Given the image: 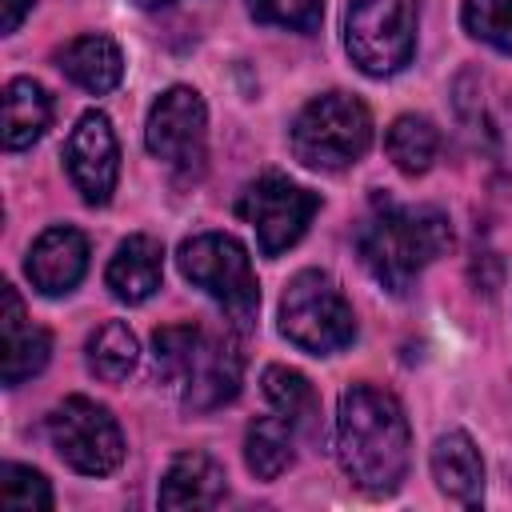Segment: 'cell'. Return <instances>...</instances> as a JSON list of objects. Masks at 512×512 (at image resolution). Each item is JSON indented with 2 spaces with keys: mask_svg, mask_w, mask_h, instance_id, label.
Segmentation results:
<instances>
[{
  "mask_svg": "<svg viewBox=\"0 0 512 512\" xmlns=\"http://www.w3.org/2000/svg\"><path fill=\"white\" fill-rule=\"evenodd\" d=\"M144 140L148 152L156 160H164L180 180H192L204 172V156H208V112L196 88H168L144 124Z\"/></svg>",
  "mask_w": 512,
  "mask_h": 512,
  "instance_id": "obj_9",
  "label": "cell"
},
{
  "mask_svg": "<svg viewBox=\"0 0 512 512\" xmlns=\"http://www.w3.org/2000/svg\"><path fill=\"white\" fill-rule=\"evenodd\" d=\"M228 496V476L208 452H180L160 480V508H216Z\"/></svg>",
  "mask_w": 512,
  "mask_h": 512,
  "instance_id": "obj_15",
  "label": "cell"
},
{
  "mask_svg": "<svg viewBox=\"0 0 512 512\" xmlns=\"http://www.w3.org/2000/svg\"><path fill=\"white\" fill-rule=\"evenodd\" d=\"M384 148H388V160L404 172V176H420L432 168L436 152H440V132L432 120L424 116H396L388 136H384Z\"/></svg>",
  "mask_w": 512,
  "mask_h": 512,
  "instance_id": "obj_21",
  "label": "cell"
},
{
  "mask_svg": "<svg viewBox=\"0 0 512 512\" xmlns=\"http://www.w3.org/2000/svg\"><path fill=\"white\" fill-rule=\"evenodd\" d=\"M152 364H156V376L192 412H212V408H224L228 400H236L240 376H244L240 352L224 336H216L200 324L160 328L152 336Z\"/></svg>",
  "mask_w": 512,
  "mask_h": 512,
  "instance_id": "obj_3",
  "label": "cell"
},
{
  "mask_svg": "<svg viewBox=\"0 0 512 512\" xmlns=\"http://www.w3.org/2000/svg\"><path fill=\"white\" fill-rule=\"evenodd\" d=\"M176 264H180L184 280L204 288L224 308V316L236 328H248L256 320L260 284H256L252 260H248V252H244V244L236 236H228V232H200V236L180 244Z\"/></svg>",
  "mask_w": 512,
  "mask_h": 512,
  "instance_id": "obj_6",
  "label": "cell"
},
{
  "mask_svg": "<svg viewBox=\"0 0 512 512\" xmlns=\"http://www.w3.org/2000/svg\"><path fill=\"white\" fill-rule=\"evenodd\" d=\"M280 332L300 352L332 356L344 344H352L356 316H352V304L344 300L340 284L328 272L304 268L288 280V288L280 296Z\"/></svg>",
  "mask_w": 512,
  "mask_h": 512,
  "instance_id": "obj_5",
  "label": "cell"
},
{
  "mask_svg": "<svg viewBox=\"0 0 512 512\" xmlns=\"http://www.w3.org/2000/svg\"><path fill=\"white\" fill-rule=\"evenodd\" d=\"M420 0H348L344 48L364 76H392L416 52Z\"/></svg>",
  "mask_w": 512,
  "mask_h": 512,
  "instance_id": "obj_7",
  "label": "cell"
},
{
  "mask_svg": "<svg viewBox=\"0 0 512 512\" xmlns=\"http://www.w3.org/2000/svg\"><path fill=\"white\" fill-rule=\"evenodd\" d=\"M84 356H88V372H92V376L116 384V380H124V376L136 368L140 344H136V336H132V328H128L124 320H108V324H100V328L88 336Z\"/></svg>",
  "mask_w": 512,
  "mask_h": 512,
  "instance_id": "obj_22",
  "label": "cell"
},
{
  "mask_svg": "<svg viewBox=\"0 0 512 512\" xmlns=\"http://www.w3.org/2000/svg\"><path fill=\"white\" fill-rule=\"evenodd\" d=\"M296 460V428L284 416H256L244 432V464L256 480H276Z\"/></svg>",
  "mask_w": 512,
  "mask_h": 512,
  "instance_id": "obj_20",
  "label": "cell"
},
{
  "mask_svg": "<svg viewBox=\"0 0 512 512\" xmlns=\"http://www.w3.org/2000/svg\"><path fill=\"white\" fill-rule=\"evenodd\" d=\"M48 120H52V96L28 76L8 80V88H4V148L20 152V148L36 144L44 136Z\"/></svg>",
  "mask_w": 512,
  "mask_h": 512,
  "instance_id": "obj_18",
  "label": "cell"
},
{
  "mask_svg": "<svg viewBox=\"0 0 512 512\" xmlns=\"http://www.w3.org/2000/svg\"><path fill=\"white\" fill-rule=\"evenodd\" d=\"M136 8H160V4H172V0H132Z\"/></svg>",
  "mask_w": 512,
  "mask_h": 512,
  "instance_id": "obj_27",
  "label": "cell"
},
{
  "mask_svg": "<svg viewBox=\"0 0 512 512\" xmlns=\"http://www.w3.org/2000/svg\"><path fill=\"white\" fill-rule=\"evenodd\" d=\"M32 4H36V0H0V32H4V36L16 32L20 20L32 12Z\"/></svg>",
  "mask_w": 512,
  "mask_h": 512,
  "instance_id": "obj_26",
  "label": "cell"
},
{
  "mask_svg": "<svg viewBox=\"0 0 512 512\" xmlns=\"http://www.w3.org/2000/svg\"><path fill=\"white\" fill-rule=\"evenodd\" d=\"M356 248L376 284L404 296L416 276L452 248V224L432 204H388L376 200L372 216L356 232Z\"/></svg>",
  "mask_w": 512,
  "mask_h": 512,
  "instance_id": "obj_2",
  "label": "cell"
},
{
  "mask_svg": "<svg viewBox=\"0 0 512 512\" xmlns=\"http://www.w3.org/2000/svg\"><path fill=\"white\" fill-rule=\"evenodd\" d=\"M460 20L468 36L512 56V0H464Z\"/></svg>",
  "mask_w": 512,
  "mask_h": 512,
  "instance_id": "obj_24",
  "label": "cell"
},
{
  "mask_svg": "<svg viewBox=\"0 0 512 512\" xmlns=\"http://www.w3.org/2000/svg\"><path fill=\"white\" fill-rule=\"evenodd\" d=\"M56 68L84 92L104 96L120 84L124 76V52L116 48V40L100 36V32H84L68 44L56 48Z\"/></svg>",
  "mask_w": 512,
  "mask_h": 512,
  "instance_id": "obj_16",
  "label": "cell"
},
{
  "mask_svg": "<svg viewBox=\"0 0 512 512\" xmlns=\"http://www.w3.org/2000/svg\"><path fill=\"white\" fill-rule=\"evenodd\" d=\"M48 440L56 456L84 476H108L124 460V436L116 416L88 396H68L52 408Z\"/></svg>",
  "mask_w": 512,
  "mask_h": 512,
  "instance_id": "obj_8",
  "label": "cell"
},
{
  "mask_svg": "<svg viewBox=\"0 0 512 512\" xmlns=\"http://www.w3.org/2000/svg\"><path fill=\"white\" fill-rule=\"evenodd\" d=\"M52 352V336L28 320L24 300L12 284H0V380L8 388L32 380Z\"/></svg>",
  "mask_w": 512,
  "mask_h": 512,
  "instance_id": "obj_12",
  "label": "cell"
},
{
  "mask_svg": "<svg viewBox=\"0 0 512 512\" xmlns=\"http://www.w3.org/2000/svg\"><path fill=\"white\" fill-rule=\"evenodd\" d=\"M288 140H292V156L304 168L340 172L368 152L372 112L352 92H324L296 112Z\"/></svg>",
  "mask_w": 512,
  "mask_h": 512,
  "instance_id": "obj_4",
  "label": "cell"
},
{
  "mask_svg": "<svg viewBox=\"0 0 512 512\" xmlns=\"http://www.w3.org/2000/svg\"><path fill=\"white\" fill-rule=\"evenodd\" d=\"M64 168L88 204H108L120 176V144L104 112H84L64 144Z\"/></svg>",
  "mask_w": 512,
  "mask_h": 512,
  "instance_id": "obj_11",
  "label": "cell"
},
{
  "mask_svg": "<svg viewBox=\"0 0 512 512\" xmlns=\"http://www.w3.org/2000/svg\"><path fill=\"white\" fill-rule=\"evenodd\" d=\"M316 208H320V196L292 184L280 172H264L260 180H252L236 204V212L256 228V244L264 256L288 252L308 232Z\"/></svg>",
  "mask_w": 512,
  "mask_h": 512,
  "instance_id": "obj_10",
  "label": "cell"
},
{
  "mask_svg": "<svg viewBox=\"0 0 512 512\" xmlns=\"http://www.w3.org/2000/svg\"><path fill=\"white\" fill-rule=\"evenodd\" d=\"M24 272H28L32 288L44 292V296L72 292L88 272V240H84V232H76L68 224H56V228L40 232L36 244L28 248Z\"/></svg>",
  "mask_w": 512,
  "mask_h": 512,
  "instance_id": "obj_13",
  "label": "cell"
},
{
  "mask_svg": "<svg viewBox=\"0 0 512 512\" xmlns=\"http://www.w3.org/2000/svg\"><path fill=\"white\" fill-rule=\"evenodd\" d=\"M264 396L276 408V416H284L300 436H312L320 424V396L312 388V380L296 368L284 364H268L264 368Z\"/></svg>",
  "mask_w": 512,
  "mask_h": 512,
  "instance_id": "obj_19",
  "label": "cell"
},
{
  "mask_svg": "<svg viewBox=\"0 0 512 512\" xmlns=\"http://www.w3.org/2000/svg\"><path fill=\"white\" fill-rule=\"evenodd\" d=\"M0 508H12V512H48L52 508V488L28 464H0Z\"/></svg>",
  "mask_w": 512,
  "mask_h": 512,
  "instance_id": "obj_23",
  "label": "cell"
},
{
  "mask_svg": "<svg viewBox=\"0 0 512 512\" xmlns=\"http://www.w3.org/2000/svg\"><path fill=\"white\" fill-rule=\"evenodd\" d=\"M248 12L260 24H280L292 32H312L324 16V0H248Z\"/></svg>",
  "mask_w": 512,
  "mask_h": 512,
  "instance_id": "obj_25",
  "label": "cell"
},
{
  "mask_svg": "<svg viewBox=\"0 0 512 512\" xmlns=\"http://www.w3.org/2000/svg\"><path fill=\"white\" fill-rule=\"evenodd\" d=\"M160 276H164V248H160V240L136 232V236L120 240L116 256L108 260L104 284L112 288L116 300H124V304H144V300L160 288Z\"/></svg>",
  "mask_w": 512,
  "mask_h": 512,
  "instance_id": "obj_17",
  "label": "cell"
},
{
  "mask_svg": "<svg viewBox=\"0 0 512 512\" xmlns=\"http://www.w3.org/2000/svg\"><path fill=\"white\" fill-rule=\"evenodd\" d=\"M432 480L448 500H456L464 508H480L484 460H480V448L472 444L468 432H444L432 444Z\"/></svg>",
  "mask_w": 512,
  "mask_h": 512,
  "instance_id": "obj_14",
  "label": "cell"
},
{
  "mask_svg": "<svg viewBox=\"0 0 512 512\" xmlns=\"http://www.w3.org/2000/svg\"><path fill=\"white\" fill-rule=\"evenodd\" d=\"M412 440L404 408L376 384H352L340 392L336 412V460L344 476L372 496L396 492L408 472Z\"/></svg>",
  "mask_w": 512,
  "mask_h": 512,
  "instance_id": "obj_1",
  "label": "cell"
}]
</instances>
